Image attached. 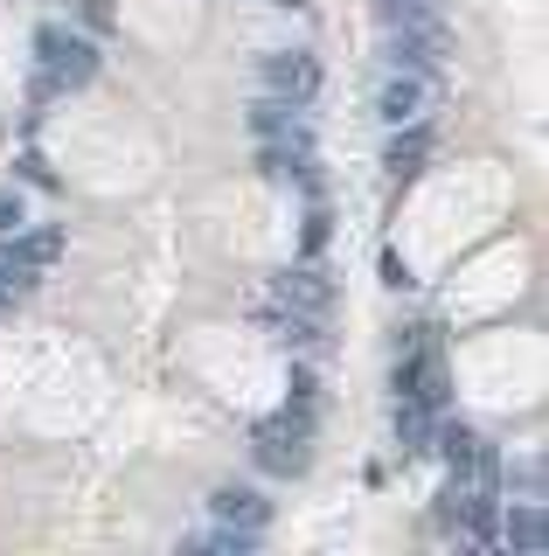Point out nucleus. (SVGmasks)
<instances>
[{
	"label": "nucleus",
	"mask_w": 549,
	"mask_h": 556,
	"mask_svg": "<svg viewBox=\"0 0 549 556\" xmlns=\"http://www.w3.org/2000/svg\"><path fill=\"white\" fill-rule=\"evenodd\" d=\"M390 390H397L404 404H424V410H445V404H452V362H445V348H438L432 327H404Z\"/></svg>",
	"instance_id": "1"
},
{
	"label": "nucleus",
	"mask_w": 549,
	"mask_h": 556,
	"mask_svg": "<svg viewBox=\"0 0 549 556\" xmlns=\"http://www.w3.org/2000/svg\"><path fill=\"white\" fill-rule=\"evenodd\" d=\"M251 459L265 466V473L299 480L306 466H314V410H306V404H285V410L257 417V431H251Z\"/></svg>",
	"instance_id": "2"
},
{
	"label": "nucleus",
	"mask_w": 549,
	"mask_h": 556,
	"mask_svg": "<svg viewBox=\"0 0 549 556\" xmlns=\"http://www.w3.org/2000/svg\"><path fill=\"white\" fill-rule=\"evenodd\" d=\"M36 63H42V84H36V98L49 91H77V84H91L98 77V42H84V35L71 28H36Z\"/></svg>",
	"instance_id": "3"
},
{
	"label": "nucleus",
	"mask_w": 549,
	"mask_h": 556,
	"mask_svg": "<svg viewBox=\"0 0 549 556\" xmlns=\"http://www.w3.org/2000/svg\"><path fill=\"white\" fill-rule=\"evenodd\" d=\"M383 49H390V70H432L452 56V28L445 14H424V22H404V28H383Z\"/></svg>",
	"instance_id": "4"
},
{
	"label": "nucleus",
	"mask_w": 549,
	"mask_h": 556,
	"mask_svg": "<svg viewBox=\"0 0 549 556\" xmlns=\"http://www.w3.org/2000/svg\"><path fill=\"white\" fill-rule=\"evenodd\" d=\"M271 300L293 306V313H314V320H328L334 313V278L320 257H299V265H285L279 278H271Z\"/></svg>",
	"instance_id": "5"
},
{
	"label": "nucleus",
	"mask_w": 549,
	"mask_h": 556,
	"mask_svg": "<svg viewBox=\"0 0 549 556\" xmlns=\"http://www.w3.org/2000/svg\"><path fill=\"white\" fill-rule=\"evenodd\" d=\"M257 91L306 104L320 91V56H306V49H271V56H257Z\"/></svg>",
	"instance_id": "6"
},
{
	"label": "nucleus",
	"mask_w": 549,
	"mask_h": 556,
	"mask_svg": "<svg viewBox=\"0 0 549 556\" xmlns=\"http://www.w3.org/2000/svg\"><path fill=\"white\" fill-rule=\"evenodd\" d=\"M432 112V77L424 70H390L383 84H375V118L383 126H410V118Z\"/></svg>",
	"instance_id": "7"
},
{
	"label": "nucleus",
	"mask_w": 549,
	"mask_h": 556,
	"mask_svg": "<svg viewBox=\"0 0 549 556\" xmlns=\"http://www.w3.org/2000/svg\"><path fill=\"white\" fill-rule=\"evenodd\" d=\"M438 153V132L424 126V118H410V126H390V147H383V167H390V181H418L424 161Z\"/></svg>",
	"instance_id": "8"
},
{
	"label": "nucleus",
	"mask_w": 549,
	"mask_h": 556,
	"mask_svg": "<svg viewBox=\"0 0 549 556\" xmlns=\"http://www.w3.org/2000/svg\"><path fill=\"white\" fill-rule=\"evenodd\" d=\"M63 257V230L56 223H42V230H14L8 243H0V271H28V278H42L49 265Z\"/></svg>",
	"instance_id": "9"
},
{
	"label": "nucleus",
	"mask_w": 549,
	"mask_h": 556,
	"mask_svg": "<svg viewBox=\"0 0 549 556\" xmlns=\"http://www.w3.org/2000/svg\"><path fill=\"white\" fill-rule=\"evenodd\" d=\"M487 543H501V549H522V556H542V549H549L542 501H514L508 515H494V535H487Z\"/></svg>",
	"instance_id": "10"
},
{
	"label": "nucleus",
	"mask_w": 549,
	"mask_h": 556,
	"mask_svg": "<svg viewBox=\"0 0 549 556\" xmlns=\"http://www.w3.org/2000/svg\"><path fill=\"white\" fill-rule=\"evenodd\" d=\"M209 515L230 521V529H251V535L271 529V501L257 494V486H216V494H209Z\"/></svg>",
	"instance_id": "11"
},
{
	"label": "nucleus",
	"mask_w": 549,
	"mask_h": 556,
	"mask_svg": "<svg viewBox=\"0 0 549 556\" xmlns=\"http://www.w3.org/2000/svg\"><path fill=\"white\" fill-rule=\"evenodd\" d=\"M251 132L257 139H314V126H306L299 104L293 98H271V91L251 98Z\"/></svg>",
	"instance_id": "12"
},
{
	"label": "nucleus",
	"mask_w": 549,
	"mask_h": 556,
	"mask_svg": "<svg viewBox=\"0 0 549 556\" xmlns=\"http://www.w3.org/2000/svg\"><path fill=\"white\" fill-rule=\"evenodd\" d=\"M257 327H265L279 348H306V341H320V320L314 313H293V306H265L257 313Z\"/></svg>",
	"instance_id": "13"
},
{
	"label": "nucleus",
	"mask_w": 549,
	"mask_h": 556,
	"mask_svg": "<svg viewBox=\"0 0 549 556\" xmlns=\"http://www.w3.org/2000/svg\"><path fill=\"white\" fill-rule=\"evenodd\" d=\"M188 549H209V556H251L257 535L251 529H230V521H216L209 535H188Z\"/></svg>",
	"instance_id": "14"
},
{
	"label": "nucleus",
	"mask_w": 549,
	"mask_h": 556,
	"mask_svg": "<svg viewBox=\"0 0 549 556\" xmlns=\"http://www.w3.org/2000/svg\"><path fill=\"white\" fill-rule=\"evenodd\" d=\"M328 223H334V216H328V208H320V202L306 208V230H299V243H306V257H320V251H328Z\"/></svg>",
	"instance_id": "15"
},
{
	"label": "nucleus",
	"mask_w": 549,
	"mask_h": 556,
	"mask_svg": "<svg viewBox=\"0 0 549 556\" xmlns=\"http://www.w3.org/2000/svg\"><path fill=\"white\" fill-rule=\"evenodd\" d=\"M14 230H22V195L0 188V237H14Z\"/></svg>",
	"instance_id": "16"
},
{
	"label": "nucleus",
	"mask_w": 549,
	"mask_h": 556,
	"mask_svg": "<svg viewBox=\"0 0 549 556\" xmlns=\"http://www.w3.org/2000/svg\"><path fill=\"white\" fill-rule=\"evenodd\" d=\"M383 286H390V292H404V286H410V265H404L397 251H383Z\"/></svg>",
	"instance_id": "17"
},
{
	"label": "nucleus",
	"mask_w": 549,
	"mask_h": 556,
	"mask_svg": "<svg viewBox=\"0 0 549 556\" xmlns=\"http://www.w3.org/2000/svg\"><path fill=\"white\" fill-rule=\"evenodd\" d=\"M84 22H91V28H105V22H112V8H105V0H84Z\"/></svg>",
	"instance_id": "18"
},
{
	"label": "nucleus",
	"mask_w": 549,
	"mask_h": 556,
	"mask_svg": "<svg viewBox=\"0 0 549 556\" xmlns=\"http://www.w3.org/2000/svg\"><path fill=\"white\" fill-rule=\"evenodd\" d=\"M271 8H314V0H271Z\"/></svg>",
	"instance_id": "19"
}]
</instances>
